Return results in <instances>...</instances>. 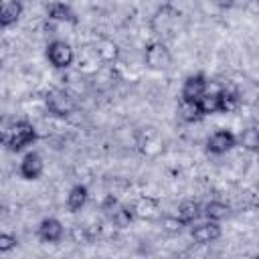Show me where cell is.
Wrapping results in <instances>:
<instances>
[{"label":"cell","instance_id":"83f0119b","mask_svg":"<svg viewBox=\"0 0 259 259\" xmlns=\"http://www.w3.org/2000/svg\"><path fill=\"white\" fill-rule=\"evenodd\" d=\"M214 6H219V8H231L233 4H235V0H210Z\"/></svg>","mask_w":259,"mask_h":259},{"label":"cell","instance_id":"8fae6325","mask_svg":"<svg viewBox=\"0 0 259 259\" xmlns=\"http://www.w3.org/2000/svg\"><path fill=\"white\" fill-rule=\"evenodd\" d=\"M22 14L20 0H0V28L14 24Z\"/></svg>","mask_w":259,"mask_h":259},{"label":"cell","instance_id":"484cf974","mask_svg":"<svg viewBox=\"0 0 259 259\" xmlns=\"http://www.w3.org/2000/svg\"><path fill=\"white\" fill-rule=\"evenodd\" d=\"M16 247V239L8 233H0V253H6Z\"/></svg>","mask_w":259,"mask_h":259},{"label":"cell","instance_id":"4fadbf2b","mask_svg":"<svg viewBox=\"0 0 259 259\" xmlns=\"http://www.w3.org/2000/svg\"><path fill=\"white\" fill-rule=\"evenodd\" d=\"M47 14L51 20H57V22H69V24H77V16L75 12L71 10L69 4L65 2H53L49 8H47Z\"/></svg>","mask_w":259,"mask_h":259},{"label":"cell","instance_id":"d4e9b609","mask_svg":"<svg viewBox=\"0 0 259 259\" xmlns=\"http://www.w3.org/2000/svg\"><path fill=\"white\" fill-rule=\"evenodd\" d=\"M182 227H184V223L178 219V217H164L162 219V229L166 231V233H170V235H176V233H180L182 231Z\"/></svg>","mask_w":259,"mask_h":259},{"label":"cell","instance_id":"9c48e42d","mask_svg":"<svg viewBox=\"0 0 259 259\" xmlns=\"http://www.w3.org/2000/svg\"><path fill=\"white\" fill-rule=\"evenodd\" d=\"M42 170H45V162L36 152H28L20 162V176L26 180H36L42 174Z\"/></svg>","mask_w":259,"mask_h":259},{"label":"cell","instance_id":"30bf717a","mask_svg":"<svg viewBox=\"0 0 259 259\" xmlns=\"http://www.w3.org/2000/svg\"><path fill=\"white\" fill-rule=\"evenodd\" d=\"M36 233H38L40 241H45V243H59L61 237H63V225H61L59 219L49 217V219H42L40 221Z\"/></svg>","mask_w":259,"mask_h":259},{"label":"cell","instance_id":"7c38bea8","mask_svg":"<svg viewBox=\"0 0 259 259\" xmlns=\"http://www.w3.org/2000/svg\"><path fill=\"white\" fill-rule=\"evenodd\" d=\"M158 212H160V204H158V198H154V196H142L134 204V217H138V219L152 221L158 217Z\"/></svg>","mask_w":259,"mask_h":259},{"label":"cell","instance_id":"ffe728a7","mask_svg":"<svg viewBox=\"0 0 259 259\" xmlns=\"http://www.w3.org/2000/svg\"><path fill=\"white\" fill-rule=\"evenodd\" d=\"M198 105L202 109L204 115H212V113H221V93L214 91V93H204L200 99H198Z\"/></svg>","mask_w":259,"mask_h":259},{"label":"cell","instance_id":"3957f363","mask_svg":"<svg viewBox=\"0 0 259 259\" xmlns=\"http://www.w3.org/2000/svg\"><path fill=\"white\" fill-rule=\"evenodd\" d=\"M47 59L55 69H67L75 61V51L65 40H53L47 45Z\"/></svg>","mask_w":259,"mask_h":259},{"label":"cell","instance_id":"7a4b0ae2","mask_svg":"<svg viewBox=\"0 0 259 259\" xmlns=\"http://www.w3.org/2000/svg\"><path fill=\"white\" fill-rule=\"evenodd\" d=\"M144 61L152 71H164L170 67L172 63V55L168 51V47L162 40H152L146 45L144 51Z\"/></svg>","mask_w":259,"mask_h":259},{"label":"cell","instance_id":"5bb4252c","mask_svg":"<svg viewBox=\"0 0 259 259\" xmlns=\"http://www.w3.org/2000/svg\"><path fill=\"white\" fill-rule=\"evenodd\" d=\"M87 198H89V190H87V186H83V184H75V186L69 190V194H67V208H69L71 212H77V210H81V208L85 206Z\"/></svg>","mask_w":259,"mask_h":259},{"label":"cell","instance_id":"d6986e66","mask_svg":"<svg viewBox=\"0 0 259 259\" xmlns=\"http://www.w3.org/2000/svg\"><path fill=\"white\" fill-rule=\"evenodd\" d=\"M178 113H180V117H182L184 121H190V123H192V121H198V119L204 117V113H202L198 101H184V99H180Z\"/></svg>","mask_w":259,"mask_h":259},{"label":"cell","instance_id":"ac0fdd59","mask_svg":"<svg viewBox=\"0 0 259 259\" xmlns=\"http://www.w3.org/2000/svg\"><path fill=\"white\" fill-rule=\"evenodd\" d=\"M202 214V206L198 204V202H194V200H184L180 206H178V219L184 223V225H190V223H194L198 217Z\"/></svg>","mask_w":259,"mask_h":259},{"label":"cell","instance_id":"cb8c5ba5","mask_svg":"<svg viewBox=\"0 0 259 259\" xmlns=\"http://www.w3.org/2000/svg\"><path fill=\"white\" fill-rule=\"evenodd\" d=\"M71 239H73V243H77V245H89L93 237H91V233H89L87 227L75 225V227L71 229Z\"/></svg>","mask_w":259,"mask_h":259},{"label":"cell","instance_id":"4316f807","mask_svg":"<svg viewBox=\"0 0 259 259\" xmlns=\"http://www.w3.org/2000/svg\"><path fill=\"white\" fill-rule=\"evenodd\" d=\"M8 55H10V47H8V42L4 38H0V63L6 61Z\"/></svg>","mask_w":259,"mask_h":259},{"label":"cell","instance_id":"7402d4cb","mask_svg":"<svg viewBox=\"0 0 259 259\" xmlns=\"http://www.w3.org/2000/svg\"><path fill=\"white\" fill-rule=\"evenodd\" d=\"M132 221H134V210H130L127 206H117V208L113 210V214H111V223H113V227H117V229L130 227Z\"/></svg>","mask_w":259,"mask_h":259},{"label":"cell","instance_id":"603a6c76","mask_svg":"<svg viewBox=\"0 0 259 259\" xmlns=\"http://www.w3.org/2000/svg\"><path fill=\"white\" fill-rule=\"evenodd\" d=\"M219 93H221V113H233L241 103L239 95L235 91H227V89H223Z\"/></svg>","mask_w":259,"mask_h":259},{"label":"cell","instance_id":"e0dca14e","mask_svg":"<svg viewBox=\"0 0 259 259\" xmlns=\"http://www.w3.org/2000/svg\"><path fill=\"white\" fill-rule=\"evenodd\" d=\"M93 79H95V87L99 89H109L115 79H117V73L113 69V65H99V69L93 73Z\"/></svg>","mask_w":259,"mask_h":259},{"label":"cell","instance_id":"ba28073f","mask_svg":"<svg viewBox=\"0 0 259 259\" xmlns=\"http://www.w3.org/2000/svg\"><path fill=\"white\" fill-rule=\"evenodd\" d=\"M93 51H95L99 63H103V65H111V63H115L119 59V47H117V42L111 40V38H107V36L99 38L95 42Z\"/></svg>","mask_w":259,"mask_h":259},{"label":"cell","instance_id":"5b68a950","mask_svg":"<svg viewBox=\"0 0 259 259\" xmlns=\"http://www.w3.org/2000/svg\"><path fill=\"white\" fill-rule=\"evenodd\" d=\"M237 146V136L231 132V130H217V132H212L210 136H208V140H206V152H210V154H225V152H229L231 148H235Z\"/></svg>","mask_w":259,"mask_h":259},{"label":"cell","instance_id":"2e32d148","mask_svg":"<svg viewBox=\"0 0 259 259\" xmlns=\"http://www.w3.org/2000/svg\"><path fill=\"white\" fill-rule=\"evenodd\" d=\"M229 212H231V208H229V204L223 202V200H210V202H206V204L202 206V214H204L208 221H217V223L223 221V219H227Z\"/></svg>","mask_w":259,"mask_h":259},{"label":"cell","instance_id":"277c9868","mask_svg":"<svg viewBox=\"0 0 259 259\" xmlns=\"http://www.w3.org/2000/svg\"><path fill=\"white\" fill-rule=\"evenodd\" d=\"M47 109L53 113V115H59V117H65V115H71L75 109H77V103L75 99L63 91V89H53L47 93Z\"/></svg>","mask_w":259,"mask_h":259},{"label":"cell","instance_id":"f1b7e54d","mask_svg":"<svg viewBox=\"0 0 259 259\" xmlns=\"http://www.w3.org/2000/svg\"><path fill=\"white\" fill-rule=\"evenodd\" d=\"M2 214H4V208H2V206H0V217H2Z\"/></svg>","mask_w":259,"mask_h":259},{"label":"cell","instance_id":"9a60e30c","mask_svg":"<svg viewBox=\"0 0 259 259\" xmlns=\"http://www.w3.org/2000/svg\"><path fill=\"white\" fill-rule=\"evenodd\" d=\"M174 20H176V12H174L170 6H162V8L154 14V18H152V28H154L156 32H166V30L172 26Z\"/></svg>","mask_w":259,"mask_h":259},{"label":"cell","instance_id":"44dd1931","mask_svg":"<svg viewBox=\"0 0 259 259\" xmlns=\"http://www.w3.org/2000/svg\"><path fill=\"white\" fill-rule=\"evenodd\" d=\"M237 142H239L245 150L255 152V150L259 148V132H257V127H255V125H249L247 130H243V134L237 138Z\"/></svg>","mask_w":259,"mask_h":259},{"label":"cell","instance_id":"6da1fadb","mask_svg":"<svg viewBox=\"0 0 259 259\" xmlns=\"http://www.w3.org/2000/svg\"><path fill=\"white\" fill-rule=\"evenodd\" d=\"M34 140H36V132L28 121H16L4 136V144L8 146L10 152H20L26 146H30Z\"/></svg>","mask_w":259,"mask_h":259},{"label":"cell","instance_id":"52a82bcc","mask_svg":"<svg viewBox=\"0 0 259 259\" xmlns=\"http://www.w3.org/2000/svg\"><path fill=\"white\" fill-rule=\"evenodd\" d=\"M190 235H192L194 243L208 245V243H212V241H217L221 237V227H219L217 221H206V223H200V225L192 227Z\"/></svg>","mask_w":259,"mask_h":259},{"label":"cell","instance_id":"8992f818","mask_svg":"<svg viewBox=\"0 0 259 259\" xmlns=\"http://www.w3.org/2000/svg\"><path fill=\"white\" fill-rule=\"evenodd\" d=\"M206 91H208L206 77L202 73H196V75L186 77V81L182 85V91H180V99H184V101H198Z\"/></svg>","mask_w":259,"mask_h":259}]
</instances>
